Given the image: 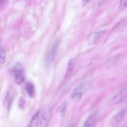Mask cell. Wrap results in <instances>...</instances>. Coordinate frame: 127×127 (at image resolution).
Here are the masks:
<instances>
[{"instance_id":"cell-9","label":"cell","mask_w":127,"mask_h":127,"mask_svg":"<svg viewBox=\"0 0 127 127\" xmlns=\"http://www.w3.org/2000/svg\"><path fill=\"white\" fill-rule=\"evenodd\" d=\"M40 122V112L37 111L32 116L28 127H38Z\"/></svg>"},{"instance_id":"cell-11","label":"cell","mask_w":127,"mask_h":127,"mask_svg":"<svg viewBox=\"0 0 127 127\" xmlns=\"http://www.w3.org/2000/svg\"><path fill=\"white\" fill-rule=\"evenodd\" d=\"M74 61L73 59H71L68 62V69H67V72H66V76H68L69 74H70L72 73V71H73L74 68Z\"/></svg>"},{"instance_id":"cell-13","label":"cell","mask_w":127,"mask_h":127,"mask_svg":"<svg viewBox=\"0 0 127 127\" xmlns=\"http://www.w3.org/2000/svg\"><path fill=\"white\" fill-rule=\"evenodd\" d=\"M6 58V52L3 47H1V50H0V62L1 64L4 62Z\"/></svg>"},{"instance_id":"cell-17","label":"cell","mask_w":127,"mask_h":127,"mask_svg":"<svg viewBox=\"0 0 127 127\" xmlns=\"http://www.w3.org/2000/svg\"><path fill=\"white\" fill-rule=\"evenodd\" d=\"M122 127H127V124H125V125H123V126Z\"/></svg>"},{"instance_id":"cell-14","label":"cell","mask_w":127,"mask_h":127,"mask_svg":"<svg viewBox=\"0 0 127 127\" xmlns=\"http://www.w3.org/2000/svg\"><path fill=\"white\" fill-rule=\"evenodd\" d=\"M127 7V0H120L119 3V11H124Z\"/></svg>"},{"instance_id":"cell-5","label":"cell","mask_w":127,"mask_h":127,"mask_svg":"<svg viewBox=\"0 0 127 127\" xmlns=\"http://www.w3.org/2000/svg\"><path fill=\"white\" fill-rule=\"evenodd\" d=\"M59 41L57 40L54 42V43L53 44V45L52 46V47L50 49L49 52H48V53L47 54L46 56L45 60L46 62L47 63H52V61L54 60L55 57V55L57 53V50H58V46H59Z\"/></svg>"},{"instance_id":"cell-3","label":"cell","mask_w":127,"mask_h":127,"mask_svg":"<svg viewBox=\"0 0 127 127\" xmlns=\"http://www.w3.org/2000/svg\"><path fill=\"white\" fill-rule=\"evenodd\" d=\"M125 114H126V110L125 109H122L120 111H119L110 119V122H109V125L112 127L117 126L124 119Z\"/></svg>"},{"instance_id":"cell-10","label":"cell","mask_w":127,"mask_h":127,"mask_svg":"<svg viewBox=\"0 0 127 127\" xmlns=\"http://www.w3.org/2000/svg\"><path fill=\"white\" fill-rule=\"evenodd\" d=\"M26 92L29 96L32 97L35 93V86L32 83H27L25 87Z\"/></svg>"},{"instance_id":"cell-4","label":"cell","mask_w":127,"mask_h":127,"mask_svg":"<svg viewBox=\"0 0 127 127\" xmlns=\"http://www.w3.org/2000/svg\"><path fill=\"white\" fill-rule=\"evenodd\" d=\"M105 32V31L104 30H100V31H95V32L91 33L88 37V44L91 45L95 44L100 40V38L102 37Z\"/></svg>"},{"instance_id":"cell-8","label":"cell","mask_w":127,"mask_h":127,"mask_svg":"<svg viewBox=\"0 0 127 127\" xmlns=\"http://www.w3.org/2000/svg\"><path fill=\"white\" fill-rule=\"evenodd\" d=\"M82 96H83V91L81 90V86H79V88H77L73 93L71 99L75 102H78L81 99Z\"/></svg>"},{"instance_id":"cell-16","label":"cell","mask_w":127,"mask_h":127,"mask_svg":"<svg viewBox=\"0 0 127 127\" xmlns=\"http://www.w3.org/2000/svg\"><path fill=\"white\" fill-rule=\"evenodd\" d=\"M90 1V0H82V4H83V6H84L88 3V2Z\"/></svg>"},{"instance_id":"cell-7","label":"cell","mask_w":127,"mask_h":127,"mask_svg":"<svg viewBox=\"0 0 127 127\" xmlns=\"http://www.w3.org/2000/svg\"><path fill=\"white\" fill-rule=\"evenodd\" d=\"M97 124V117L95 115L89 116L84 122L82 127H95Z\"/></svg>"},{"instance_id":"cell-1","label":"cell","mask_w":127,"mask_h":127,"mask_svg":"<svg viewBox=\"0 0 127 127\" xmlns=\"http://www.w3.org/2000/svg\"><path fill=\"white\" fill-rule=\"evenodd\" d=\"M12 76L15 83L17 84H21L24 81L25 74L23 68L20 64H17L12 68Z\"/></svg>"},{"instance_id":"cell-12","label":"cell","mask_w":127,"mask_h":127,"mask_svg":"<svg viewBox=\"0 0 127 127\" xmlns=\"http://www.w3.org/2000/svg\"><path fill=\"white\" fill-rule=\"evenodd\" d=\"M67 109V104L66 103H64L63 104H62L60 107L58 109V112H59V114H60V115L62 117L64 116V114H65L66 111Z\"/></svg>"},{"instance_id":"cell-2","label":"cell","mask_w":127,"mask_h":127,"mask_svg":"<svg viewBox=\"0 0 127 127\" xmlns=\"http://www.w3.org/2000/svg\"><path fill=\"white\" fill-rule=\"evenodd\" d=\"M127 97V86L119 91L110 102V106H115L122 102Z\"/></svg>"},{"instance_id":"cell-6","label":"cell","mask_w":127,"mask_h":127,"mask_svg":"<svg viewBox=\"0 0 127 127\" xmlns=\"http://www.w3.org/2000/svg\"><path fill=\"white\" fill-rule=\"evenodd\" d=\"M52 115L50 108H47L43 112L40 122V127H48Z\"/></svg>"},{"instance_id":"cell-15","label":"cell","mask_w":127,"mask_h":127,"mask_svg":"<svg viewBox=\"0 0 127 127\" xmlns=\"http://www.w3.org/2000/svg\"><path fill=\"white\" fill-rule=\"evenodd\" d=\"M109 0H99V5H102L104 4H105L107 1H108Z\"/></svg>"}]
</instances>
